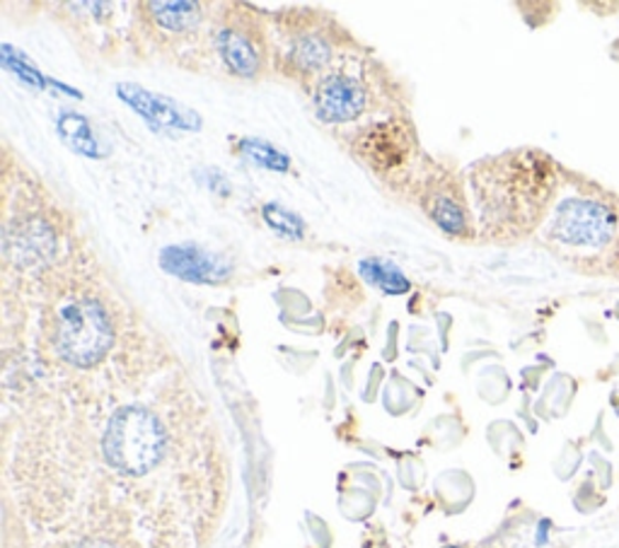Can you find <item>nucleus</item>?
<instances>
[{"label":"nucleus","instance_id":"nucleus-12","mask_svg":"<svg viewBox=\"0 0 619 548\" xmlns=\"http://www.w3.org/2000/svg\"><path fill=\"white\" fill-rule=\"evenodd\" d=\"M56 129H58V136L63 138V143H68L73 150H78L81 155H87V158L99 155L97 140H95L90 123H87V119L81 117V114L63 109L58 114Z\"/></svg>","mask_w":619,"mask_h":548},{"label":"nucleus","instance_id":"nucleus-13","mask_svg":"<svg viewBox=\"0 0 619 548\" xmlns=\"http://www.w3.org/2000/svg\"><path fill=\"white\" fill-rule=\"evenodd\" d=\"M361 276L363 280H369L371 286H375L377 290L387 292V296H404L412 288L409 278L404 276L395 264L389 261H381V259H363L361 261Z\"/></svg>","mask_w":619,"mask_h":548},{"label":"nucleus","instance_id":"nucleus-16","mask_svg":"<svg viewBox=\"0 0 619 548\" xmlns=\"http://www.w3.org/2000/svg\"><path fill=\"white\" fill-rule=\"evenodd\" d=\"M22 56H15L8 46H3V63L8 68H15L12 73H18L22 75V80L28 83V85H34V87H42L44 85V78L40 75V71H34V68H28V66H22Z\"/></svg>","mask_w":619,"mask_h":548},{"label":"nucleus","instance_id":"nucleus-4","mask_svg":"<svg viewBox=\"0 0 619 548\" xmlns=\"http://www.w3.org/2000/svg\"><path fill=\"white\" fill-rule=\"evenodd\" d=\"M617 223V213L608 203L576 196L562 201L554 208L547 237L557 245L574 249H602L610 245Z\"/></svg>","mask_w":619,"mask_h":548},{"label":"nucleus","instance_id":"nucleus-1","mask_svg":"<svg viewBox=\"0 0 619 548\" xmlns=\"http://www.w3.org/2000/svg\"><path fill=\"white\" fill-rule=\"evenodd\" d=\"M30 283H40L42 302L32 331L36 346L18 351V373L24 382L97 373L134 334L136 322L126 320L121 302L85 273L58 271L56 266L30 278Z\"/></svg>","mask_w":619,"mask_h":548},{"label":"nucleus","instance_id":"nucleus-15","mask_svg":"<svg viewBox=\"0 0 619 548\" xmlns=\"http://www.w3.org/2000/svg\"><path fill=\"white\" fill-rule=\"evenodd\" d=\"M262 213H264V221H267V225L284 237L300 239L302 233H306V223H302L296 213H290L288 208L279 206V203H267Z\"/></svg>","mask_w":619,"mask_h":548},{"label":"nucleus","instance_id":"nucleus-11","mask_svg":"<svg viewBox=\"0 0 619 548\" xmlns=\"http://www.w3.org/2000/svg\"><path fill=\"white\" fill-rule=\"evenodd\" d=\"M288 58L302 75L322 73L332 61V44L322 32H300L288 46Z\"/></svg>","mask_w":619,"mask_h":548},{"label":"nucleus","instance_id":"nucleus-14","mask_svg":"<svg viewBox=\"0 0 619 548\" xmlns=\"http://www.w3.org/2000/svg\"><path fill=\"white\" fill-rule=\"evenodd\" d=\"M239 150L245 152V155L259 164L264 170H276V172H286L290 168V160L286 152H281L279 148H274L271 143H264L259 138H245L239 140Z\"/></svg>","mask_w":619,"mask_h":548},{"label":"nucleus","instance_id":"nucleus-9","mask_svg":"<svg viewBox=\"0 0 619 548\" xmlns=\"http://www.w3.org/2000/svg\"><path fill=\"white\" fill-rule=\"evenodd\" d=\"M119 97L131 105L138 114H143L148 121H153L156 126H162V129H182V131H192L194 126H199V117L192 111H186L184 107L177 105V101L162 97V95H153L143 90L138 85H119Z\"/></svg>","mask_w":619,"mask_h":548},{"label":"nucleus","instance_id":"nucleus-8","mask_svg":"<svg viewBox=\"0 0 619 548\" xmlns=\"http://www.w3.org/2000/svg\"><path fill=\"white\" fill-rule=\"evenodd\" d=\"M160 266L186 283L213 286L231 278L233 266L196 245H172L160 251Z\"/></svg>","mask_w":619,"mask_h":548},{"label":"nucleus","instance_id":"nucleus-10","mask_svg":"<svg viewBox=\"0 0 619 548\" xmlns=\"http://www.w3.org/2000/svg\"><path fill=\"white\" fill-rule=\"evenodd\" d=\"M146 18L153 24V30L166 36H192L204 24V6L201 3H146Z\"/></svg>","mask_w":619,"mask_h":548},{"label":"nucleus","instance_id":"nucleus-5","mask_svg":"<svg viewBox=\"0 0 619 548\" xmlns=\"http://www.w3.org/2000/svg\"><path fill=\"white\" fill-rule=\"evenodd\" d=\"M419 203L444 233L452 237H470L472 233V211L465 201V191L455 182V176L446 170L424 174L419 186Z\"/></svg>","mask_w":619,"mask_h":548},{"label":"nucleus","instance_id":"nucleus-3","mask_svg":"<svg viewBox=\"0 0 619 548\" xmlns=\"http://www.w3.org/2000/svg\"><path fill=\"white\" fill-rule=\"evenodd\" d=\"M351 150L365 168L389 186L409 182V172L419 158V143L409 121L389 119L373 123L351 140Z\"/></svg>","mask_w":619,"mask_h":548},{"label":"nucleus","instance_id":"nucleus-2","mask_svg":"<svg viewBox=\"0 0 619 548\" xmlns=\"http://www.w3.org/2000/svg\"><path fill=\"white\" fill-rule=\"evenodd\" d=\"M470 194L479 237L515 241L542 223L557 191V170L537 150H511L472 164Z\"/></svg>","mask_w":619,"mask_h":548},{"label":"nucleus","instance_id":"nucleus-6","mask_svg":"<svg viewBox=\"0 0 619 548\" xmlns=\"http://www.w3.org/2000/svg\"><path fill=\"white\" fill-rule=\"evenodd\" d=\"M213 44L225 66L239 78H257L264 66V40L257 24L239 12H227L218 24Z\"/></svg>","mask_w":619,"mask_h":548},{"label":"nucleus","instance_id":"nucleus-7","mask_svg":"<svg viewBox=\"0 0 619 548\" xmlns=\"http://www.w3.org/2000/svg\"><path fill=\"white\" fill-rule=\"evenodd\" d=\"M369 107L365 85L349 73L322 75L314 87V111L324 123H349L356 121Z\"/></svg>","mask_w":619,"mask_h":548},{"label":"nucleus","instance_id":"nucleus-17","mask_svg":"<svg viewBox=\"0 0 619 548\" xmlns=\"http://www.w3.org/2000/svg\"><path fill=\"white\" fill-rule=\"evenodd\" d=\"M448 548H458V546H448Z\"/></svg>","mask_w":619,"mask_h":548}]
</instances>
